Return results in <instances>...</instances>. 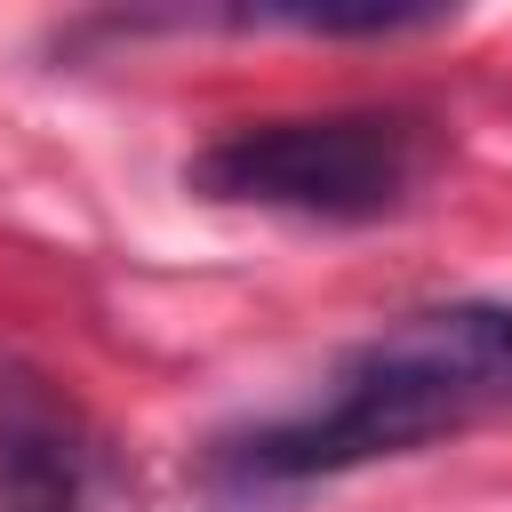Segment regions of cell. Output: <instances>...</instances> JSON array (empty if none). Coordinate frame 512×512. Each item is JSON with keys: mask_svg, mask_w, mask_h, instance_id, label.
<instances>
[{"mask_svg": "<svg viewBox=\"0 0 512 512\" xmlns=\"http://www.w3.org/2000/svg\"><path fill=\"white\" fill-rule=\"evenodd\" d=\"M488 408H512V304H432L352 344L312 408L216 440V472L248 488L328 480L464 432Z\"/></svg>", "mask_w": 512, "mask_h": 512, "instance_id": "6da1fadb", "label": "cell"}, {"mask_svg": "<svg viewBox=\"0 0 512 512\" xmlns=\"http://www.w3.org/2000/svg\"><path fill=\"white\" fill-rule=\"evenodd\" d=\"M432 120L400 104L352 112H296V120H240L184 160V192L304 224H376L400 216L432 176Z\"/></svg>", "mask_w": 512, "mask_h": 512, "instance_id": "7a4b0ae2", "label": "cell"}, {"mask_svg": "<svg viewBox=\"0 0 512 512\" xmlns=\"http://www.w3.org/2000/svg\"><path fill=\"white\" fill-rule=\"evenodd\" d=\"M96 448L40 368H0V512H88Z\"/></svg>", "mask_w": 512, "mask_h": 512, "instance_id": "3957f363", "label": "cell"}]
</instances>
